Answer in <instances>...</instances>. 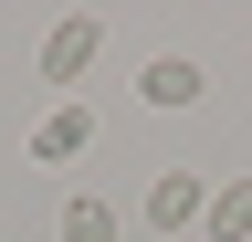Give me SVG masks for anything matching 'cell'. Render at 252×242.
Listing matches in <instances>:
<instances>
[{
  "instance_id": "8992f818",
  "label": "cell",
  "mask_w": 252,
  "mask_h": 242,
  "mask_svg": "<svg viewBox=\"0 0 252 242\" xmlns=\"http://www.w3.org/2000/svg\"><path fill=\"white\" fill-rule=\"evenodd\" d=\"M63 242H116V200L74 190V200H63Z\"/></svg>"
},
{
  "instance_id": "6da1fadb",
  "label": "cell",
  "mask_w": 252,
  "mask_h": 242,
  "mask_svg": "<svg viewBox=\"0 0 252 242\" xmlns=\"http://www.w3.org/2000/svg\"><path fill=\"white\" fill-rule=\"evenodd\" d=\"M94 53H105V21H53V32H42V84H63V105H74V84L94 74Z\"/></svg>"
},
{
  "instance_id": "277c9868",
  "label": "cell",
  "mask_w": 252,
  "mask_h": 242,
  "mask_svg": "<svg viewBox=\"0 0 252 242\" xmlns=\"http://www.w3.org/2000/svg\"><path fill=\"white\" fill-rule=\"evenodd\" d=\"M137 95H147V105H200V95H210V74L189 64V53H158V64L137 74Z\"/></svg>"
},
{
  "instance_id": "5b68a950",
  "label": "cell",
  "mask_w": 252,
  "mask_h": 242,
  "mask_svg": "<svg viewBox=\"0 0 252 242\" xmlns=\"http://www.w3.org/2000/svg\"><path fill=\"white\" fill-rule=\"evenodd\" d=\"M210 242H252V179H220L210 190V221H200Z\"/></svg>"
},
{
  "instance_id": "7a4b0ae2",
  "label": "cell",
  "mask_w": 252,
  "mask_h": 242,
  "mask_svg": "<svg viewBox=\"0 0 252 242\" xmlns=\"http://www.w3.org/2000/svg\"><path fill=\"white\" fill-rule=\"evenodd\" d=\"M147 221H158V232H189V221H210V179H200V169H158V190H147Z\"/></svg>"
},
{
  "instance_id": "3957f363",
  "label": "cell",
  "mask_w": 252,
  "mask_h": 242,
  "mask_svg": "<svg viewBox=\"0 0 252 242\" xmlns=\"http://www.w3.org/2000/svg\"><path fill=\"white\" fill-rule=\"evenodd\" d=\"M84 147H94V116H84V105H53L42 127H32V158H42V169H74Z\"/></svg>"
}]
</instances>
